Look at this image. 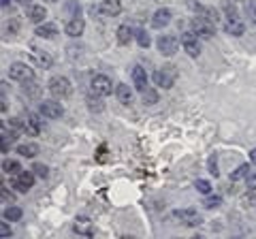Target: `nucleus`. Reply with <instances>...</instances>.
<instances>
[{
	"mask_svg": "<svg viewBox=\"0 0 256 239\" xmlns=\"http://www.w3.org/2000/svg\"><path fill=\"white\" fill-rule=\"evenodd\" d=\"M198 15H201V18H205L207 22H212V24H218V11L212 9V6H201Z\"/></svg>",
	"mask_w": 256,
	"mask_h": 239,
	"instance_id": "26",
	"label": "nucleus"
},
{
	"mask_svg": "<svg viewBox=\"0 0 256 239\" xmlns=\"http://www.w3.org/2000/svg\"><path fill=\"white\" fill-rule=\"evenodd\" d=\"M190 26H192V32H194L198 38H212V36L216 34V24L207 22L205 18H201V15L192 18Z\"/></svg>",
	"mask_w": 256,
	"mask_h": 239,
	"instance_id": "2",
	"label": "nucleus"
},
{
	"mask_svg": "<svg viewBox=\"0 0 256 239\" xmlns=\"http://www.w3.org/2000/svg\"><path fill=\"white\" fill-rule=\"evenodd\" d=\"M84 28H86L84 20H82V18H73V20L66 24V26H64V32L75 38V36H82V34H84Z\"/></svg>",
	"mask_w": 256,
	"mask_h": 239,
	"instance_id": "14",
	"label": "nucleus"
},
{
	"mask_svg": "<svg viewBox=\"0 0 256 239\" xmlns=\"http://www.w3.org/2000/svg\"><path fill=\"white\" fill-rule=\"evenodd\" d=\"M248 171H250V166H248V164H239L237 169H235L233 173H230V182H237V180L246 178V175H248Z\"/></svg>",
	"mask_w": 256,
	"mask_h": 239,
	"instance_id": "29",
	"label": "nucleus"
},
{
	"mask_svg": "<svg viewBox=\"0 0 256 239\" xmlns=\"http://www.w3.org/2000/svg\"><path fill=\"white\" fill-rule=\"evenodd\" d=\"M158 52L162 54V56H166V58H171V56L178 52V47H180V41L175 38L173 34H160V38H158Z\"/></svg>",
	"mask_w": 256,
	"mask_h": 239,
	"instance_id": "4",
	"label": "nucleus"
},
{
	"mask_svg": "<svg viewBox=\"0 0 256 239\" xmlns=\"http://www.w3.org/2000/svg\"><path fill=\"white\" fill-rule=\"evenodd\" d=\"M173 216L178 218L180 222H184V224H188V226H198L203 222V218L198 216L196 212H192V210H175Z\"/></svg>",
	"mask_w": 256,
	"mask_h": 239,
	"instance_id": "11",
	"label": "nucleus"
},
{
	"mask_svg": "<svg viewBox=\"0 0 256 239\" xmlns=\"http://www.w3.org/2000/svg\"><path fill=\"white\" fill-rule=\"evenodd\" d=\"M132 84L137 88L139 92H143L148 88V75H146V68L143 66H132Z\"/></svg>",
	"mask_w": 256,
	"mask_h": 239,
	"instance_id": "13",
	"label": "nucleus"
},
{
	"mask_svg": "<svg viewBox=\"0 0 256 239\" xmlns=\"http://www.w3.org/2000/svg\"><path fill=\"white\" fill-rule=\"evenodd\" d=\"M28 18H30V22H34V24H43V20L47 18L45 6L43 4H32L30 11H28Z\"/></svg>",
	"mask_w": 256,
	"mask_h": 239,
	"instance_id": "18",
	"label": "nucleus"
},
{
	"mask_svg": "<svg viewBox=\"0 0 256 239\" xmlns=\"http://www.w3.org/2000/svg\"><path fill=\"white\" fill-rule=\"evenodd\" d=\"M100 6H102V13L111 15V18L122 11V4H120V0H100Z\"/></svg>",
	"mask_w": 256,
	"mask_h": 239,
	"instance_id": "19",
	"label": "nucleus"
},
{
	"mask_svg": "<svg viewBox=\"0 0 256 239\" xmlns=\"http://www.w3.org/2000/svg\"><path fill=\"white\" fill-rule=\"evenodd\" d=\"M47 88H50V92H52V96L56 98H66L70 96V92H73V88H70V82L66 77H52L50 79V84H47Z\"/></svg>",
	"mask_w": 256,
	"mask_h": 239,
	"instance_id": "1",
	"label": "nucleus"
},
{
	"mask_svg": "<svg viewBox=\"0 0 256 239\" xmlns=\"http://www.w3.org/2000/svg\"><path fill=\"white\" fill-rule=\"evenodd\" d=\"M250 160H252V162H256V148H254L252 152H250Z\"/></svg>",
	"mask_w": 256,
	"mask_h": 239,
	"instance_id": "40",
	"label": "nucleus"
},
{
	"mask_svg": "<svg viewBox=\"0 0 256 239\" xmlns=\"http://www.w3.org/2000/svg\"><path fill=\"white\" fill-rule=\"evenodd\" d=\"M9 77L15 79V82H32V77H34V70H32L26 62H13L9 66Z\"/></svg>",
	"mask_w": 256,
	"mask_h": 239,
	"instance_id": "3",
	"label": "nucleus"
},
{
	"mask_svg": "<svg viewBox=\"0 0 256 239\" xmlns=\"http://www.w3.org/2000/svg\"><path fill=\"white\" fill-rule=\"evenodd\" d=\"M248 15H250L252 24L256 26V0H250V2H248Z\"/></svg>",
	"mask_w": 256,
	"mask_h": 239,
	"instance_id": "36",
	"label": "nucleus"
},
{
	"mask_svg": "<svg viewBox=\"0 0 256 239\" xmlns=\"http://www.w3.org/2000/svg\"><path fill=\"white\" fill-rule=\"evenodd\" d=\"M4 220H9V222H18L22 216H24V212L20 210V207H15V205H11V207H6L4 210Z\"/></svg>",
	"mask_w": 256,
	"mask_h": 239,
	"instance_id": "24",
	"label": "nucleus"
},
{
	"mask_svg": "<svg viewBox=\"0 0 256 239\" xmlns=\"http://www.w3.org/2000/svg\"><path fill=\"white\" fill-rule=\"evenodd\" d=\"M38 111H41V116L47 120H58L64 114V107L58 100H43L41 105H38Z\"/></svg>",
	"mask_w": 256,
	"mask_h": 239,
	"instance_id": "5",
	"label": "nucleus"
},
{
	"mask_svg": "<svg viewBox=\"0 0 256 239\" xmlns=\"http://www.w3.org/2000/svg\"><path fill=\"white\" fill-rule=\"evenodd\" d=\"M32 184H34V175L30 171H20L13 178V188H18V192H28Z\"/></svg>",
	"mask_w": 256,
	"mask_h": 239,
	"instance_id": "9",
	"label": "nucleus"
},
{
	"mask_svg": "<svg viewBox=\"0 0 256 239\" xmlns=\"http://www.w3.org/2000/svg\"><path fill=\"white\" fill-rule=\"evenodd\" d=\"M169 22H171V11L169 9H158L154 13V18H152V26L164 28V26H169Z\"/></svg>",
	"mask_w": 256,
	"mask_h": 239,
	"instance_id": "15",
	"label": "nucleus"
},
{
	"mask_svg": "<svg viewBox=\"0 0 256 239\" xmlns=\"http://www.w3.org/2000/svg\"><path fill=\"white\" fill-rule=\"evenodd\" d=\"M32 171H34V175H36V178L45 180L47 175H50V166H47V164H41V162H36L34 166H32Z\"/></svg>",
	"mask_w": 256,
	"mask_h": 239,
	"instance_id": "30",
	"label": "nucleus"
},
{
	"mask_svg": "<svg viewBox=\"0 0 256 239\" xmlns=\"http://www.w3.org/2000/svg\"><path fill=\"white\" fill-rule=\"evenodd\" d=\"M203 205L207 207V210H216V207L222 205V196H218V194H216V196H207L203 201Z\"/></svg>",
	"mask_w": 256,
	"mask_h": 239,
	"instance_id": "31",
	"label": "nucleus"
},
{
	"mask_svg": "<svg viewBox=\"0 0 256 239\" xmlns=\"http://www.w3.org/2000/svg\"><path fill=\"white\" fill-rule=\"evenodd\" d=\"M141 100H143V105H156L158 102V92L154 90V88H146V90L141 92Z\"/></svg>",
	"mask_w": 256,
	"mask_h": 239,
	"instance_id": "22",
	"label": "nucleus"
},
{
	"mask_svg": "<svg viewBox=\"0 0 256 239\" xmlns=\"http://www.w3.org/2000/svg\"><path fill=\"white\" fill-rule=\"evenodd\" d=\"M6 222H9V220H6ZM6 222H2V224H0V235H2V237H9V235L13 233V230H11V226L6 224Z\"/></svg>",
	"mask_w": 256,
	"mask_h": 239,
	"instance_id": "38",
	"label": "nucleus"
},
{
	"mask_svg": "<svg viewBox=\"0 0 256 239\" xmlns=\"http://www.w3.org/2000/svg\"><path fill=\"white\" fill-rule=\"evenodd\" d=\"M13 139H15V132H6V130H2V152H4V154L9 152V148H11Z\"/></svg>",
	"mask_w": 256,
	"mask_h": 239,
	"instance_id": "32",
	"label": "nucleus"
},
{
	"mask_svg": "<svg viewBox=\"0 0 256 239\" xmlns=\"http://www.w3.org/2000/svg\"><path fill=\"white\" fill-rule=\"evenodd\" d=\"M244 30H246V26H244L242 18H239V20H228V22H226V32H228V34L242 36V34H244Z\"/></svg>",
	"mask_w": 256,
	"mask_h": 239,
	"instance_id": "20",
	"label": "nucleus"
},
{
	"mask_svg": "<svg viewBox=\"0 0 256 239\" xmlns=\"http://www.w3.org/2000/svg\"><path fill=\"white\" fill-rule=\"evenodd\" d=\"M194 188H196L201 194H210L212 184H210V182H207V180H196V182H194Z\"/></svg>",
	"mask_w": 256,
	"mask_h": 239,
	"instance_id": "33",
	"label": "nucleus"
},
{
	"mask_svg": "<svg viewBox=\"0 0 256 239\" xmlns=\"http://www.w3.org/2000/svg\"><path fill=\"white\" fill-rule=\"evenodd\" d=\"M73 230H75L77 235H82V237H92V235H94L92 220H90V218H86V216L75 218V222H73Z\"/></svg>",
	"mask_w": 256,
	"mask_h": 239,
	"instance_id": "12",
	"label": "nucleus"
},
{
	"mask_svg": "<svg viewBox=\"0 0 256 239\" xmlns=\"http://www.w3.org/2000/svg\"><path fill=\"white\" fill-rule=\"evenodd\" d=\"M90 88L94 94H98V96H109L111 94V79L107 75H94L92 82H90Z\"/></svg>",
	"mask_w": 256,
	"mask_h": 239,
	"instance_id": "7",
	"label": "nucleus"
},
{
	"mask_svg": "<svg viewBox=\"0 0 256 239\" xmlns=\"http://www.w3.org/2000/svg\"><path fill=\"white\" fill-rule=\"evenodd\" d=\"M18 154H22L24 158H34L38 154V146L36 143H22L18 146Z\"/></svg>",
	"mask_w": 256,
	"mask_h": 239,
	"instance_id": "21",
	"label": "nucleus"
},
{
	"mask_svg": "<svg viewBox=\"0 0 256 239\" xmlns=\"http://www.w3.org/2000/svg\"><path fill=\"white\" fill-rule=\"evenodd\" d=\"M88 107H90L92 111H102V109H105V105L100 102V96H98V94H94V92L88 96Z\"/></svg>",
	"mask_w": 256,
	"mask_h": 239,
	"instance_id": "27",
	"label": "nucleus"
},
{
	"mask_svg": "<svg viewBox=\"0 0 256 239\" xmlns=\"http://www.w3.org/2000/svg\"><path fill=\"white\" fill-rule=\"evenodd\" d=\"M137 43H139L141 47H150L152 38H150V34L146 32V30H139V32H137Z\"/></svg>",
	"mask_w": 256,
	"mask_h": 239,
	"instance_id": "35",
	"label": "nucleus"
},
{
	"mask_svg": "<svg viewBox=\"0 0 256 239\" xmlns=\"http://www.w3.org/2000/svg\"><path fill=\"white\" fill-rule=\"evenodd\" d=\"M18 2H22V4H28V2H30V0H18Z\"/></svg>",
	"mask_w": 256,
	"mask_h": 239,
	"instance_id": "41",
	"label": "nucleus"
},
{
	"mask_svg": "<svg viewBox=\"0 0 256 239\" xmlns=\"http://www.w3.org/2000/svg\"><path fill=\"white\" fill-rule=\"evenodd\" d=\"M246 186L248 190H256V169H250L246 175Z\"/></svg>",
	"mask_w": 256,
	"mask_h": 239,
	"instance_id": "34",
	"label": "nucleus"
},
{
	"mask_svg": "<svg viewBox=\"0 0 256 239\" xmlns=\"http://www.w3.org/2000/svg\"><path fill=\"white\" fill-rule=\"evenodd\" d=\"M182 45H184V52L192 58H196L201 54V43H198V36L194 32H184L182 34Z\"/></svg>",
	"mask_w": 256,
	"mask_h": 239,
	"instance_id": "8",
	"label": "nucleus"
},
{
	"mask_svg": "<svg viewBox=\"0 0 256 239\" xmlns=\"http://www.w3.org/2000/svg\"><path fill=\"white\" fill-rule=\"evenodd\" d=\"M154 84H156V86H162L164 90L173 88V84H175V70H173V66H162V68H158L156 73H154Z\"/></svg>",
	"mask_w": 256,
	"mask_h": 239,
	"instance_id": "6",
	"label": "nucleus"
},
{
	"mask_svg": "<svg viewBox=\"0 0 256 239\" xmlns=\"http://www.w3.org/2000/svg\"><path fill=\"white\" fill-rule=\"evenodd\" d=\"M34 56H36V62H38V64H41L43 68H50V66L54 64L52 56H50V54H47V52H36Z\"/></svg>",
	"mask_w": 256,
	"mask_h": 239,
	"instance_id": "28",
	"label": "nucleus"
},
{
	"mask_svg": "<svg viewBox=\"0 0 256 239\" xmlns=\"http://www.w3.org/2000/svg\"><path fill=\"white\" fill-rule=\"evenodd\" d=\"M34 34H36L38 38H54L56 34H58V28H56L54 24H38Z\"/></svg>",
	"mask_w": 256,
	"mask_h": 239,
	"instance_id": "17",
	"label": "nucleus"
},
{
	"mask_svg": "<svg viewBox=\"0 0 256 239\" xmlns=\"http://www.w3.org/2000/svg\"><path fill=\"white\" fill-rule=\"evenodd\" d=\"M210 173L214 175V178H218V173H220L218 171V160H216V154L210 158Z\"/></svg>",
	"mask_w": 256,
	"mask_h": 239,
	"instance_id": "37",
	"label": "nucleus"
},
{
	"mask_svg": "<svg viewBox=\"0 0 256 239\" xmlns=\"http://www.w3.org/2000/svg\"><path fill=\"white\" fill-rule=\"evenodd\" d=\"M2 171L9 173V175H18L22 171V166H20L18 160H11V158H6V160L2 162Z\"/></svg>",
	"mask_w": 256,
	"mask_h": 239,
	"instance_id": "25",
	"label": "nucleus"
},
{
	"mask_svg": "<svg viewBox=\"0 0 256 239\" xmlns=\"http://www.w3.org/2000/svg\"><path fill=\"white\" fill-rule=\"evenodd\" d=\"M116 96H118V100L122 102V105H130L132 102V90L126 84H118L116 86Z\"/></svg>",
	"mask_w": 256,
	"mask_h": 239,
	"instance_id": "16",
	"label": "nucleus"
},
{
	"mask_svg": "<svg viewBox=\"0 0 256 239\" xmlns=\"http://www.w3.org/2000/svg\"><path fill=\"white\" fill-rule=\"evenodd\" d=\"M132 41V30L128 26H120L118 28V43L120 45H128Z\"/></svg>",
	"mask_w": 256,
	"mask_h": 239,
	"instance_id": "23",
	"label": "nucleus"
},
{
	"mask_svg": "<svg viewBox=\"0 0 256 239\" xmlns=\"http://www.w3.org/2000/svg\"><path fill=\"white\" fill-rule=\"evenodd\" d=\"M22 124H24V132L32 134V137H36V134L41 132V120L34 114H30V111H26V114L22 116Z\"/></svg>",
	"mask_w": 256,
	"mask_h": 239,
	"instance_id": "10",
	"label": "nucleus"
},
{
	"mask_svg": "<svg viewBox=\"0 0 256 239\" xmlns=\"http://www.w3.org/2000/svg\"><path fill=\"white\" fill-rule=\"evenodd\" d=\"M11 2V0H2V6H6V4H9Z\"/></svg>",
	"mask_w": 256,
	"mask_h": 239,
	"instance_id": "42",
	"label": "nucleus"
},
{
	"mask_svg": "<svg viewBox=\"0 0 256 239\" xmlns=\"http://www.w3.org/2000/svg\"><path fill=\"white\" fill-rule=\"evenodd\" d=\"M13 194L9 192V190H6V186H2V201H13Z\"/></svg>",
	"mask_w": 256,
	"mask_h": 239,
	"instance_id": "39",
	"label": "nucleus"
}]
</instances>
